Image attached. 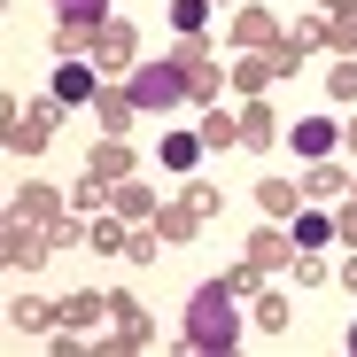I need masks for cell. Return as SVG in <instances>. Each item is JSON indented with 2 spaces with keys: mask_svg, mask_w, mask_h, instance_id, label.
Masks as SVG:
<instances>
[{
  "mask_svg": "<svg viewBox=\"0 0 357 357\" xmlns=\"http://www.w3.org/2000/svg\"><path fill=\"white\" fill-rule=\"evenodd\" d=\"M233 334H241L233 295H225V287H195V303H187V342H195V349H233Z\"/></svg>",
  "mask_w": 357,
  "mask_h": 357,
  "instance_id": "obj_1",
  "label": "cell"
},
{
  "mask_svg": "<svg viewBox=\"0 0 357 357\" xmlns=\"http://www.w3.org/2000/svg\"><path fill=\"white\" fill-rule=\"evenodd\" d=\"M178 93H187V78H178L171 63H148V70H132V109H171Z\"/></svg>",
  "mask_w": 357,
  "mask_h": 357,
  "instance_id": "obj_2",
  "label": "cell"
},
{
  "mask_svg": "<svg viewBox=\"0 0 357 357\" xmlns=\"http://www.w3.org/2000/svg\"><path fill=\"white\" fill-rule=\"evenodd\" d=\"M93 93V70H78V63H63V70H54V101H63V109H78Z\"/></svg>",
  "mask_w": 357,
  "mask_h": 357,
  "instance_id": "obj_3",
  "label": "cell"
},
{
  "mask_svg": "<svg viewBox=\"0 0 357 357\" xmlns=\"http://www.w3.org/2000/svg\"><path fill=\"white\" fill-rule=\"evenodd\" d=\"M295 148H303V155H326V148H334V125H326V116H311V125H295Z\"/></svg>",
  "mask_w": 357,
  "mask_h": 357,
  "instance_id": "obj_4",
  "label": "cell"
},
{
  "mask_svg": "<svg viewBox=\"0 0 357 357\" xmlns=\"http://www.w3.org/2000/svg\"><path fill=\"white\" fill-rule=\"evenodd\" d=\"M47 8L63 16V24H101V8H109V0H47Z\"/></svg>",
  "mask_w": 357,
  "mask_h": 357,
  "instance_id": "obj_5",
  "label": "cell"
},
{
  "mask_svg": "<svg viewBox=\"0 0 357 357\" xmlns=\"http://www.w3.org/2000/svg\"><path fill=\"white\" fill-rule=\"evenodd\" d=\"M326 233H334V225H326L319 210H303V218H295V241H303V249H326Z\"/></svg>",
  "mask_w": 357,
  "mask_h": 357,
  "instance_id": "obj_6",
  "label": "cell"
},
{
  "mask_svg": "<svg viewBox=\"0 0 357 357\" xmlns=\"http://www.w3.org/2000/svg\"><path fill=\"white\" fill-rule=\"evenodd\" d=\"M202 16H210V0H178V8H171L178 31H202Z\"/></svg>",
  "mask_w": 357,
  "mask_h": 357,
  "instance_id": "obj_7",
  "label": "cell"
},
{
  "mask_svg": "<svg viewBox=\"0 0 357 357\" xmlns=\"http://www.w3.org/2000/svg\"><path fill=\"white\" fill-rule=\"evenodd\" d=\"M163 163H171V171H187V163H195V140H187V132H171V140H163Z\"/></svg>",
  "mask_w": 357,
  "mask_h": 357,
  "instance_id": "obj_8",
  "label": "cell"
}]
</instances>
